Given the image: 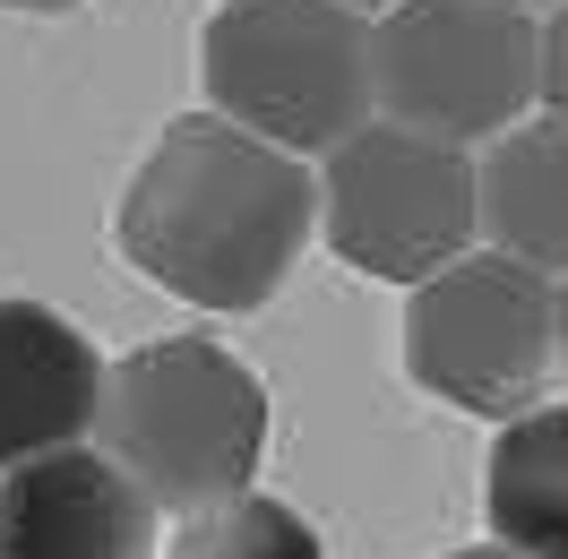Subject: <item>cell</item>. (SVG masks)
Returning <instances> with one entry per match:
<instances>
[{
    "instance_id": "6da1fadb",
    "label": "cell",
    "mask_w": 568,
    "mask_h": 559,
    "mask_svg": "<svg viewBox=\"0 0 568 559\" xmlns=\"http://www.w3.org/2000/svg\"><path fill=\"white\" fill-rule=\"evenodd\" d=\"M320 233L311 164L215 112H181L121 190L112 242L146 284L190 311H267Z\"/></svg>"
},
{
    "instance_id": "7a4b0ae2",
    "label": "cell",
    "mask_w": 568,
    "mask_h": 559,
    "mask_svg": "<svg viewBox=\"0 0 568 559\" xmlns=\"http://www.w3.org/2000/svg\"><path fill=\"white\" fill-rule=\"evenodd\" d=\"M104 456L146 490V508L190 517L258 482L267 456V379L215 336H155L104 362L95 387Z\"/></svg>"
},
{
    "instance_id": "3957f363",
    "label": "cell",
    "mask_w": 568,
    "mask_h": 559,
    "mask_svg": "<svg viewBox=\"0 0 568 559\" xmlns=\"http://www.w3.org/2000/svg\"><path fill=\"white\" fill-rule=\"evenodd\" d=\"M207 112L284 155L327 146L371 121V18L345 0H224L199 35Z\"/></svg>"
},
{
    "instance_id": "277c9868",
    "label": "cell",
    "mask_w": 568,
    "mask_h": 559,
    "mask_svg": "<svg viewBox=\"0 0 568 559\" xmlns=\"http://www.w3.org/2000/svg\"><path fill=\"white\" fill-rule=\"evenodd\" d=\"M534 87H542V9L388 0L371 18V104L405 130L483 146L534 112Z\"/></svg>"
},
{
    "instance_id": "5b68a950",
    "label": "cell",
    "mask_w": 568,
    "mask_h": 559,
    "mask_svg": "<svg viewBox=\"0 0 568 559\" xmlns=\"http://www.w3.org/2000/svg\"><path fill=\"white\" fill-rule=\"evenodd\" d=\"M405 370L423 396L457 405L474 421H508L542 405V387L560 379V284L499 258L465 250L439 276L405 284Z\"/></svg>"
},
{
    "instance_id": "8992f818",
    "label": "cell",
    "mask_w": 568,
    "mask_h": 559,
    "mask_svg": "<svg viewBox=\"0 0 568 559\" xmlns=\"http://www.w3.org/2000/svg\"><path fill=\"white\" fill-rule=\"evenodd\" d=\"M320 242L371 284H423L474 250V146L371 112L320 155Z\"/></svg>"
},
{
    "instance_id": "52a82bcc",
    "label": "cell",
    "mask_w": 568,
    "mask_h": 559,
    "mask_svg": "<svg viewBox=\"0 0 568 559\" xmlns=\"http://www.w3.org/2000/svg\"><path fill=\"white\" fill-rule=\"evenodd\" d=\"M0 559H155V508L104 448L0 465Z\"/></svg>"
},
{
    "instance_id": "ba28073f",
    "label": "cell",
    "mask_w": 568,
    "mask_h": 559,
    "mask_svg": "<svg viewBox=\"0 0 568 559\" xmlns=\"http://www.w3.org/2000/svg\"><path fill=\"white\" fill-rule=\"evenodd\" d=\"M104 353L87 327L36 293H0V465H27L43 448H70L95 430Z\"/></svg>"
},
{
    "instance_id": "9c48e42d",
    "label": "cell",
    "mask_w": 568,
    "mask_h": 559,
    "mask_svg": "<svg viewBox=\"0 0 568 559\" xmlns=\"http://www.w3.org/2000/svg\"><path fill=\"white\" fill-rule=\"evenodd\" d=\"M474 242L534 276H568V121L526 112L474 146Z\"/></svg>"
},
{
    "instance_id": "30bf717a",
    "label": "cell",
    "mask_w": 568,
    "mask_h": 559,
    "mask_svg": "<svg viewBox=\"0 0 568 559\" xmlns=\"http://www.w3.org/2000/svg\"><path fill=\"white\" fill-rule=\"evenodd\" d=\"M491 542L517 559H568V405H526L499 421L483 465Z\"/></svg>"
},
{
    "instance_id": "8fae6325",
    "label": "cell",
    "mask_w": 568,
    "mask_h": 559,
    "mask_svg": "<svg viewBox=\"0 0 568 559\" xmlns=\"http://www.w3.org/2000/svg\"><path fill=\"white\" fill-rule=\"evenodd\" d=\"M164 559H327V551L284 499L233 490V499H215V508H190V517L173 525V551Z\"/></svg>"
},
{
    "instance_id": "7c38bea8",
    "label": "cell",
    "mask_w": 568,
    "mask_h": 559,
    "mask_svg": "<svg viewBox=\"0 0 568 559\" xmlns=\"http://www.w3.org/2000/svg\"><path fill=\"white\" fill-rule=\"evenodd\" d=\"M534 112L568 121V0L542 9V87H534Z\"/></svg>"
},
{
    "instance_id": "4fadbf2b",
    "label": "cell",
    "mask_w": 568,
    "mask_h": 559,
    "mask_svg": "<svg viewBox=\"0 0 568 559\" xmlns=\"http://www.w3.org/2000/svg\"><path fill=\"white\" fill-rule=\"evenodd\" d=\"M9 18H61V9H78V0H0Z\"/></svg>"
},
{
    "instance_id": "5bb4252c",
    "label": "cell",
    "mask_w": 568,
    "mask_h": 559,
    "mask_svg": "<svg viewBox=\"0 0 568 559\" xmlns=\"http://www.w3.org/2000/svg\"><path fill=\"white\" fill-rule=\"evenodd\" d=\"M448 559H517L508 542H474V551H448Z\"/></svg>"
},
{
    "instance_id": "9a60e30c",
    "label": "cell",
    "mask_w": 568,
    "mask_h": 559,
    "mask_svg": "<svg viewBox=\"0 0 568 559\" xmlns=\"http://www.w3.org/2000/svg\"><path fill=\"white\" fill-rule=\"evenodd\" d=\"M560 379H568V276H560Z\"/></svg>"
},
{
    "instance_id": "2e32d148",
    "label": "cell",
    "mask_w": 568,
    "mask_h": 559,
    "mask_svg": "<svg viewBox=\"0 0 568 559\" xmlns=\"http://www.w3.org/2000/svg\"><path fill=\"white\" fill-rule=\"evenodd\" d=\"M345 9H362V18H379V9H388V0H345Z\"/></svg>"
},
{
    "instance_id": "e0dca14e",
    "label": "cell",
    "mask_w": 568,
    "mask_h": 559,
    "mask_svg": "<svg viewBox=\"0 0 568 559\" xmlns=\"http://www.w3.org/2000/svg\"><path fill=\"white\" fill-rule=\"evenodd\" d=\"M517 9H551V0H517Z\"/></svg>"
}]
</instances>
